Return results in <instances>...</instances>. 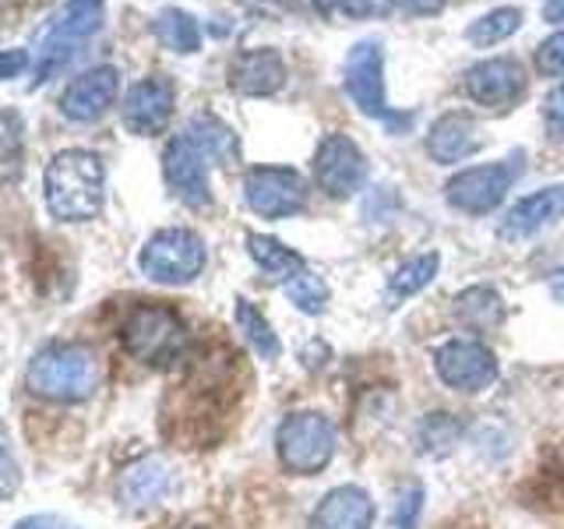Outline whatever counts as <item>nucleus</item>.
Segmentation results:
<instances>
[{
    "mask_svg": "<svg viewBox=\"0 0 564 529\" xmlns=\"http://www.w3.org/2000/svg\"><path fill=\"white\" fill-rule=\"evenodd\" d=\"M208 166L212 159L198 149L187 131L170 138V145L163 152V176L170 191L191 208H208L212 205V184H208Z\"/></svg>",
    "mask_w": 564,
    "mask_h": 529,
    "instance_id": "nucleus-12",
    "label": "nucleus"
},
{
    "mask_svg": "<svg viewBox=\"0 0 564 529\" xmlns=\"http://www.w3.org/2000/svg\"><path fill=\"white\" fill-rule=\"evenodd\" d=\"M237 328L243 332V339L251 343V349L258 353L261 360H275L279 353H282V343H279V335L272 332L269 325V317H264L251 300H237Z\"/></svg>",
    "mask_w": 564,
    "mask_h": 529,
    "instance_id": "nucleus-27",
    "label": "nucleus"
},
{
    "mask_svg": "<svg viewBox=\"0 0 564 529\" xmlns=\"http://www.w3.org/2000/svg\"><path fill=\"white\" fill-rule=\"evenodd\" d=\"M314 181L332 198H352L367 184V159L349 134H325L314 152Z\"/></svg>",
    "mask_w": 564,
    "mask_h": 529,
    "instance_id": "nucleus-10",
    "label": "nucleus"
},
{
    "mask_svg": "<svg viewBox=\"0 0 564 529\" xmlns=\"http://www.w3.org/2000/svg\"><path fill=\"white\" fill-rule=\"evenodd\" d=\"M480 149H484V134L469 114H445L431 123L427 155L434 159V163H441V166L463 163V159L476 155Z\"/></svg>",
    "mask_w": 564,
    "mask_h": 529,
    "instance_id": "nucleus-18",
    "label": "nucleus"
},
{
    "mask_svg": "<svg viewBox=\"0 0 564 529\" xmlns=\"http://www.w3.org/2000/svg\"><path fill=\"white\" fill-rule=\"evenodd\" d=\"M173 484V469L166 458L159 455H149L141 458V463H134L128 473H123L120 481V498L128 501L131 508H152L166 498V490Z\"/></svg>",
    "mask_w": 564,
    "mask_h": 529,
    "instance_id": "nucleus-20",
    "label": "nucleus"
},
{
    "mask_svg": "<svg viewBox=\"0 0 564 529\" xmlns=\"http://www.w3.org/2000/svg\"><path fill=\"white\" fill-rule=\"evenodd\" d=\"M117 88H120V71L110 64H99L93 71H85V75H78L64 88L61 114L75 123H93L113 106Z\"/></svg>",
    "mask_w": 564,
    "mask_h": 529,
    "instance_id": "nucleus-15",
    "label": "nucleus"
},
{
    "mask_svg": "<svg viewBox=\"0 0 564 529\" xmlns=\"http://www.w3.org/2000/svg\"><path fill=\"white\" fill-rule=\"evenodd\" d=\"M343 85L349 99L360 106V114L370 120H381L384 128L405 131L413 123V114H399L392 110L384 93V46L381 40H360L352 43L346 53V67H343Z\"/></svg>",
    "mask_w": 564,
    "mask_h": 529,
    "instance_id": "nucleus-4",
    "label": "nucleus"
},
{
    "mask_svg": "<svg viewBox=\"0 0 564 529\" xmlns=\"http://www.w3.org/2000/svg\"><path fill=\"white\" fill-rule=\"evenodd\" d=\"M455 314L463 325H469L476 332H487L505 322V300L490 287H469L455 296Z\"/></svg>",
    "mask_w": 564,
    "mask_h": 529,
    "instance_id": "nucleus-24",
    "label": "nucleus"
},
{
    "mask_svg": "<svg viewBox=\"0 0 564 529\" xmlns=\"http://www.w3.org/2000/svg\"><path fill=\"white\" fill-rule=\"evenodd\" d=\"M543 22H564V0H546L543 4Z\"/></svg>",
    "mask_w": 564,
    "mask_h": 529,
    "instance_id": "nucleus-36",
    "label": "nucleus"
},
{
    "mask_svg": "<svg viewBox=\"0 0 564 529\" xmlns=\"http://www.w3.org/2000/svg\"><path fill=\"white\" fill-rule=\"evenodd\" d=\"M102 8L106 0H67L57 22L50 25L46 40L40 46V64H35V85L50 82L57 71L85 50V43L102 29Z\"/></svg>",
    "mask_w": 564,
    "mask_h": 529,
    "instance_id": "nucleus-6",
    "label": "nucleus"
},
{
    "mask_svg": "<svg viewBox=\"0 0 564 529\" xmlns=\"http://www.w3.org/2000/svg\"><path fill=\"white\" fill-rule=\"evenodd\" d=\"M99 360L82 343H53L29 364L25 385L32 396L50 402H82L99 388Z\"/></svg>",
    "mask_w": 564,
    "mask_h": 529,
    "instance_id": "nucleus-2",
    "label": "nucleus"
},
{
    "mask_svg": "<svg viewBox=\"0 0 564 529\" xmlns=\"http://www.w3.org/2000/svg\"><path fill=\"white\" fill-rule=\"evenodd\" d=\"M536 71L543 78H564V29L536 46Z\"/></svg>",
    "mask_w": 564,
    "mask_h": 529,
    "instance_id": "nucleus-29",
    "label": "nucleus"
},
{
    "mask_svg": "<svg viewBox=\"0 0 564 529\" xmlns=\"http://www.w3.org/2000/svg\"><path fill=\"white\" fill-rule=\"evenodd\" d=\"M138 269L152 282H163V287H184V282H194L205 269V240L194 229L181 226L159 229L141 247Z\"/></svg>",
    "mask_w": 564,
    "mask_h": 529,
    "instance_id": "nucleus-7",
    "label": "nucleus"
},
{
    "mask_svg": "<svg viewBox=\"0 0 564 529\" xmlns=\"http://www.w3.org/2000/svg\"><path fill=\"white\" fill-rule=\"evenodd\" d=\"M375 526V501L364 487H335L314 508L311 529H370Z\"/></svg>",
    "mask_w": 564,
    "mask_h": 529,
    "instance_id": "nucleus-19",
    "label": "nucleus"
},
{
    "mask_svg": "<svg viewBox=\"0 0 564 529\" xmlns=\"http://www.w3.org/2000/svg\"><path fill=\"white\" fill-rule=\"evenodd\" d=\"M434 370L455 392H484L498 381V357L476 339H448L434 353Z\"/></svg>",
    "mask_w": 564,
    "mask_h": 529,
    "instance_id": "nucleus-11",
    "label": "nucleus"
},
{
    "mask_svg": "<svg viewBox=\"0 0 564 529\" xmlns=\"http://www.w3.org/2000/svg\"><path fill=\"white\" fill-rule=\"evenodd\" d=\"M14 529H75V526H70L67 519H57V516H29Z\"/></svg>",
    "mask_w": 564,
    "mask_h": 529,
    "instance_id": "nucleus-34",
    "label": "nucleus"
},
{
    "mask_svg": "<svg viewBox=\"0 0 564 529\" xmlns=\"http://www.w3.org/2000/svg\"><path fill=\"white\" fill-rule=\"evenodd\" d=\"M437 269H441V255L437 251H431V255H416V258H410V261H402L399 269L392 272V279H388V304L392 307H399L402 300H410V296H416L420 290H427L431 282H434V276H437Z\"/></svg>",
    "mask_w": 564,
    "mask_h": 529,
    "instance_id": "nucleus-23",
    "label": "nucleus"
},
{
    "mask_svg": "<svg viewBox=\"0 0 564 529\" xmlns=\"http://www.w3.org/2000/svg\"><path fill=\"white\" fill-rule=\"evenodd\" d=\"M187 134L198 141V149L212 159V163L219 166H234L240 159V141H237V131L229 128L226 120H219L216 114H198L191 117L187 123Z\"/></svg>",
    "mask_w": 564,
    "mask_h": 529,
    "instance_id": "nucleus-21",
    "label": "nucleus"
},
{
    "mask_svg": "<svg viewBox=\"0 0 564 529\" xmlns=\"http://www.w3.org/2000/svg\"><path fill=\"white\" fill-rule=\"evenodd\" d=\"M395 4H402L410 14H437L448 0H395Z\"/></svg>",
    "mask_w": 564,
    "mask_h": 529,
    "instance_id": "nucleus-35",
    "label": "nucleus"
},
{
    "mask_svg": "<svg viewBox=\"0 0 564 529\" xmlns=\"http://www.w3.org/2000/svg\"><path fill=\"white\" fill-rule=\"evenodd\" d=\"M286 293L293 304L304 311V314H322L325 304H328V287H325V279L322 276H314L311 269L300 272L293 282H286Z\"/></svg>",
    "mask_w": 564,
    "mask_h": 529,
    "instance_id": "nucleus-28",
    "label": "nucleus"
},
{
    "mask_svg": "<svg viewBox=\"0 0 564 529\" xmlns=\"http://www.w3.org/2000/svg\"><path fill=\"white\" fill-rule=\"evenodd\" d=\"M551 293H554V300H561V304H564V269L551 276Z\"/></svg>",
    "mask_w": 564,
    "mask_h": 529,
    "instance_id": "nucleus-37",
    "label": "nucleus"
},
{
    "mask_svg": "<svg viewBox=\"0 0 564 529\" xmlns=\"http://www.w3.org/2000/svg\"><path fill=\"white\" fill-rule=\"evenodd\" d=\"M519 173H522V152L501 159V163L458 170L445 184V198L452 208L466 212V216H487V212H494L508 198Z\"/></svg>",
    "mask_w": 564,
    "mask_h": 529,
    "instance_id": "nucleus-8",
    "label": "nucleus"
},
{
    "mask_svg": "<svg viewBox=\"0 0 564 529\" xmlns=\"http://www.w3.org/2000/svg\"><path fill=\"white\" fill-rule=\"evenodd\" d=\"M120 343L149 367H173L187 353V328L163 304H138L120 325Z\"/></svg>",
    "mask_w": 564,
    "mask_h": 529,
    "instance_id": "nucleus-3",
    "label": "nucleus"
},
{
    "mask_svg": "<svg viewBox=\"0 0 564 529\" xmlns=\"http://www.w3.org/2000/svg\"><path fill=\"white\" fill-rule=\"evenodd\" d=\"M522 29V8H494L487 14H480L476 22H469L466 40L473 46H498L505 40H511Z\"/></svg>",
    "mask_w": 564,
    "mask_h": 529,
    "instance_id": "nucleus-25",
    "label": "nucleus"
},
{
    "mask_svg": "<svg viewBox=\"0 0 564 529\" xmlns=\"http://www.w3.org/2000/svg\"><path fill=\"white\" fill-rule=\"evenodd\" d=\"M564 216V184L540 187L533 194H525L516 205L505 212L501 219V240H529L536 237L540 229L554 226Z\"/></svg>",
    "mask_w": 564,
    "mask_h": 529,
    "instance_id": "nucleus-16",
    "label": "nucleus"
},
{
    "mask_svg": "<svg viewBox=\"0 0 564 529\" xmlns=\"http://www.w3.org/2000/svg\"><path fill=\"white\" fill-rule=\"evenodd\" d=\"M335 445H339V434H335V423L322 413H293L279 423L275 431V452L279 463L293 476H314L322 473Z\"/></svg>",
    "mask_w": 564,
    "mask_h": 529,
    "instance_id": "nucleus-5",
    "label": "nucleus"
},
{
    "mask_svg": "<svg viewBox=\"0 0 564 529\" xmlns=\"http://www.w3.org/2000/svg\"><path fill=\"white\" fill-rule=\"evenodd\" d=\"M420 511H423V487L413 484L399 494L395 511H392V529H416Z\"/></svg>",
    "mask_w": 564,
    "mask_h": 529,
    "instance_id": "nucleus-30",
    "label": "nucleus"
},
{
    "mask_svg": "<svg viewBox=\"0 0 564 529\" xmlns=\"http://www.w3.org/2000/svg\"><path fill=\"white\" fill-rule=\"evenodd\" d=\"M173 102H176V88L163 75H152L145 82L131 85V93L123 96V106H120L123 128L138 138L163 134L173 117Z\"/></svg>",
    "mask_w": 564,
    "mask_h": 529,
    "instance_id": "nucleus-14",
    "label": "nucleus"
},
{
    "mask_svg": "<svg viewBox=\"0 0 564 529\" xmlns=\"http://www.w3.org/2000/svg\"><path fill=\"white\" fill-rule=\"evenodd\" d=\"M282 85H286V61L272 46L243 50L229 64V88H237L240 96H272Z\"/></svg>",
    "mask_w": 564,
    "mask_h": 529,
    "instance_id": "nucleus-17",
    "label": "nucleus"
},
{
    "mask_svg": "<svg viewBox=\"0 0 564 529\" xmlns=\"http://www.w3.org/2000/svg\"><path fill=\"white\" fill-rule=\"evenodd\" d=\"M346 18H384L395 8V0H332Z\"/></svg>",
    "mask_w": 564,
    "mask_h": 529,
    "instance_id": "nucleus-32",
    "label": "nucleus"
},
{
    "mask_svg": "<svg viewBox=\"0 0 564 529\" xmlns=\"http://www.w3.org/2000/svg\"><path fill=\"white\" fill-rule=\"evenodd\" d=\"M243 198L261 219H286L304 212L307 181L290 166H254L243 176Z\"/></svg>",
    "mask_w": 564,
    "mask_h": 529,
    "instance_id": "nucleus-9",
    "label": "nucleus"
},
{
    "mask_svg": "<svg viewBox=\"0 0 564 529\" xmlns=\"http://www.w3.org/2000/svg\"><path fill=\"white\" fill-rule=\"evenodd\" d=\"M155 35H159V43L173 53H198L202 50L198 22H194V18L181 8H166L155 18Z\"/></svg>",
    "mask_w": 564,
    "mask_h": 529,
    "instance_id": "nucleus-26",
    "label": "nucleus"
},
{
    "mask_svg": "<svg viewBox=\"0 0 564 529\" xmlns=\"http://www.w3.org/2000/svg\"><path fill=\"white\" fill-rule=\"evenodd\" d=\"M106 166L96 152L88 149H64L46 163L43 194L53 219L61 223H85L102 208Z\"/></svg>",
    "mask_w": 564,
    "mask_h": 529,
    "instance_id": "nucleus-1",
    "label": "nucleus"
},
{
    "mask_svg": "<svg viewBox=\"0 0 564 529\" xmlns=\"http://www.w3.org/2000/svg\"><path fill=\"white\" fill-rule=\"evenodd\" d=\"M543 123H546V131H551L554 141H564V82L546 93V99H543Z\"/></svg>",
    "mask_w": 564,
    "mask_h": 529,
    "instance_id": "nucleus-31",
    "label": "nucleus"
},
{
    "mask_svg": "<svg viewBox=\"0 0 564 529\" xmlns=\"http://www.w3.org/2000/svg\"><path fill=\"white\" fill-rule=\"evenodd\" d=\"M29 64H32V61H29V53H25V50H0V82L18 78Z\"/></svg>",
    "mask_w": 564,
    "mask_h": 529,
    "instance_id": "nucleus-33",
    "label": "nucleus"
},
{
    "mask_svg": "<svg viewBox=\"0 0 564 529\" xmlns=\"http://www.w3.org/2000/svg\"><path fill=\"white\" fill-rule=\"evenodd\" d=\"M247 255L254 258L258 269L269 276L272 282H293L300 272L307 269V261L300 258L296 251H290L286 244H279L275 237H261V234H247Z\"/></svg>",
    "mask_w": 564,
    "mask_h": 529,
    "instance_id": "nucleus-22",
    "label": "nucleus"
},
{
    "mask_svg": "<svg viewBox=\"0 0 564 529\" xmlns=\"http://www.w3.org/2000/svg\"><path fill=\"white\" fill-rule=\"evenodd\" d=\"M525 67L516 57H487L476 61L466 75L463 88L476 106H487V110H508L525 96Z\"/></svg>",
    "mask_w": 564,
    "mask_h": 529,
    "instance_id": "nucleus-13",
    "label": "nucleus"
}]
</instances>
